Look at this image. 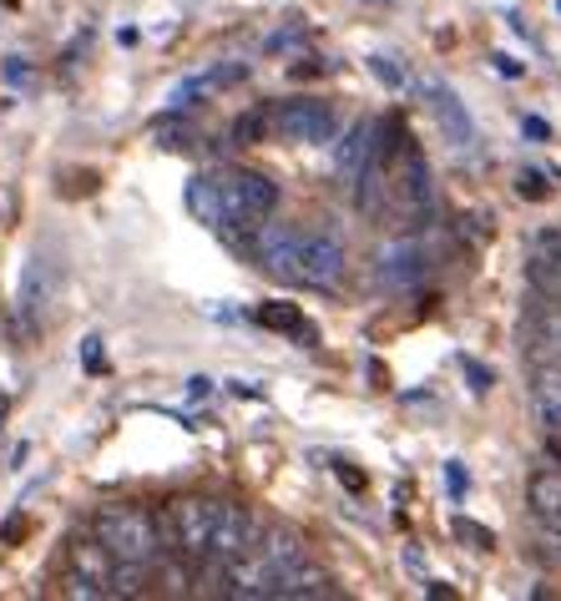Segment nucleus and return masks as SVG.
<instances>
[{"label": "nucleus", "mask_w": 561, "mask_h": 601, "mask_svg": "<svg viewBox=\"0 0 561 601\" xmlns=\"http://www.w3.org/2000/svg\"><path fill=\"white\" fill-rule=\"evenodd\" d=\"M188 207L192 218L207 222L213 233L228 238H253V228L273 218L279 207V188L253 167H213L188 182Z\"/></svg>", "instance_id": "f257e3e1"}, {"label": "nucleus", "mask_w": 561, "mask_h": 601, "mask_svg": "<svg viewBox=\"0 0 561 601\" xmlns=\"http://www.w3.org/2000/svg\"><path fill=\"white\" fill-rule=\"evenodd\" d=\"M97 541L127 566H157L163 557V526L142 506H102L97 511Z\"/></svg>", "instance_id": "f03ea898"}, {"label": "nucleus", "mask_w": 561, "mask_h": 601, "mask_svg": "<svg viewBox=\"0 0 561 601\" xmlns=\"http://www.w3.org/2000/svg\"><path fill=\"white\" fill-rule=\"evenodd\" d=\"M213 521H218V500H203V496H178L167 506V541L178 551L188 566H203L207 561V546H213Z\"/></svg>", "instance_id": "7ed1b4c3"}, {"label": "nucleus", "mask_w": 561, "mask_h": 601, "mask_svg": "<svg viewBox=\"0 0 561 601\" xmlns=\"http://www.w3.org/2000/svg\"><path fill=\"white\" fill-rule=\"evenodd\" d=\"M340 122L324 102L314 97H298V102H273L268 106V137H283V142H304V148H324L334 142Z\"/></svg>", "instance_id": "20e7f679"}, {"label": "nucleus", "mask_w": 561, "mask_h": 601, "mask_svg": "<svg viewBox=\"0 0 561 601\" xmlns=\"http://www.w3.org/2000/svg\"><path fill=\"white\" fill-rule=\"evenodd\" d=\"M344 273H349V253H344V243L334 233H304L298 228V253H294V283H304V289H340Z\"/></svg>", "instance_id": "39448f33"}, {"label": "nucleus", "mask_w": 561, "mask_h": 601, "mask_svg": "<svg viewBox=\"0 0 561 601\" xmlns=\"http://www.w3.org/2000/svg\"><path fill=\"white\" fill-rule=\"evenodd\" d=\"M425 273H430V253H425V243H415V238L384 243L380 258H374V283H380L384 294H410Z\"/></svg>", "instance_id": "423d86ee"}, {"label": "nucleus", "mask_w": 561, "mask_h": 601, "mask_svg": "<svg viewBox=\"0 0 561 601\" xmlns=\"http://www.w3.org/2000/svg\"><path fill=\"white\" fill-rule=\"evenodd\" d=\"M258 536V521H253L248 506H218V521H213V546H207V566L222 576V566L233 557H243Z\"/></svg>", "instance_id": "0eeeda50"}, {"label": "nucleus", "mask_w": 561, "mask_h": 601, "mask_svg": "<svg viewBox=\"0 0 561 601\" xmlns=\"http://www.w3.org/2000/svg\"><path fill=\"white\" fill-rule=\"evenodd\" d=\"M253 253H258V264H264V273H273V279L294 283V253H298V228L294 222H258L253 228Z\"/></svg>", "instance_id": "6e6552de"}, {"label": "nucleus", "mask_w": 561, "mask_h": 601, "mask_svg": "<svg viewBox=\"0 0 561 601\" xmlns=\"http://www.w3.org/2000/svg\"><path fill=\"white\" fill-rule=\"evenodd\" d=\"M420 91H425L430 112H435V122H441L445 142H450V148H471V142H475V122H471V112H466V102H460L456 91L445 87V81H425Z\"/></svg>", "instance_id": "1a4fd4ad"}, {"label": "nucleus", "mask_w": 561, "mask_h": 601, "mask_svg": "<svg viewBox=\"0 0 561 601\" xmlns=\"http://www.w3.org/2000/svg\"><path fill=\"white\" fill-rule=\"evenodd\" d=\"M532 410L547 430H561V359H532Z\"/></svg>", "instance_id": "9d476101"}, {"label": "nucleus", "mask_w": 561, "mask_h": 601, "mask_svg": "<svg viewBox=\"0 0 561 601\" xmlns=\"http://www.w3.org/2000/svg\"><path fill=\"white\" fill-rule=\"evenodd\" d=\"M370 162H374V122H359V127H349V132H344L340 152H334V172H340L344 188H355Z\"/></svg>", "instance_id": "9b49d317"}, {"label": "nucleus", "mask_w": 561, "mask_h": 601, "mask_svg": "<svg viewBox=\"0 0 561 601\" xmlns=\"http://www.w3.org/2000/svg\"><path fill=\"white\" fill-rule=\"evenodd\" d=\"M319 597H340V591H334V576L309 566V561H298L294 572H283L273 581V601H319Z\"/></svg>", "instance_id": "f8f14e48"}, {"label": "nucleus", "mask_w": 561, "mask_h": 601, "mask_svg": "<svg viewBox=\"0 0 561 601\" xmlns=\"http://www.w3.org/2000/svg\"><path fill=\"white\" fill-rule=\"evenodd\" d=\"M532 359H561V304L547 294L532 298Z\"/></svg>", "instance_id": "ddd939ff"}, {"label": "nucleus", "mask_w": 561, "mask_h": 601, "mask_svg": "<svg viewBox=\"0 0 561 601\" xmlns=\"http://www.w3.org/2000/svg\"><path fill=\"white\" fill-rule=\"evenodd\" d=\"M526 506L551 536H561V470H536L526 481Z\"/></svg>", "instance_id": "4468645a"}, {"label": "nucleus", "mask_w": 561, "mask_h": 601, "mask_svg": "<svg viewBox=\"0 0 561 601\" xmlns=\"http://www.w3.org/2000/svg\"><path fill=\"white\" fill-rule=\"evenodd\" d=\"M243 76H248V61H228V66H213V72H203V76H188V81L173 91V106L188 112L197 97H213V91H222V87H238Z\"/></svg>", "instance_id": "2eb2a0df"}, {"label": "nucleus", "mask_w": 561, "mask_h": 601, "mask_svg": "<svg viewBox=\"0 0 561 601\" xmlns=\"http://www.w3.org/2000/svg\"><path fill=\"white\" fill-rule=\"evenodd\" d=\"M258 323H264V329H279V334H294L298 344H314V323L304 319L294 304H264L258 308Z\"/></svg>", "instance_id": "dca6fc26"}, {"label": "nucleus", "mask_w": 561, "mask_h": 601, "mask_svg": "<svg viewBox=\"0 0 561 601\" xmlns=\"http://www.w3.org/2000/svg\"><path fill=\"white\" fill-rule=\"evenodd\" d=\"M152 137H157V148H167V152H182V148H192V142H197V132H192L188 122H182L178 106H173V112H167V117L152 127Z\"/></svg>", "instance_id": "f3484780"}, {"label": "nucleus", "mask_w": 561, "mask_h": 601, "mask_svg": "<svg viewBox=\"0 0 561 601\" xmlns=\"http://www.w3.org/2000/svg\"><path fill=\"white\" fill-rule=\"evenodd\" d=\"M264 137H268V106H253V112H243L233 122V142H243V148L264 142Z\"/></svg>", "instance_id": "a211bd4d"}, {"label": "nucleus", "mask_w": 561, "mask_h": 601, "mask_svg": "<svg viewBox=\"0 0 561 601\" xmlns=\"http://www.w3.org/2000/svg\"><path fill=\"white\" fill-rule=\"evenodd\" d=\"M450 530H456L460 541H471L475 551H490V546H496V536H490L486 526H475V521H466V515H456V521H450Z\"/></svg>", "instance_id": "6ab92c4d"}, {"label": "nucleus", "mask_w": 561, "mask_h": 601, "mask_svg": "<svg viewBox=\"0 0 561 601\" xmlns=\"http://www.w3.org/2000/svg\"><path fill=\"white\" fill-rule=\"evenodd\" d=\"M66 597H81V601H102L106 591L97 587V581H87V576H76V572H66Z\"/></svg>", "instance_id": "aec40b11"}, {"label": "nucleus", "mask_w": 561, "mask_h": 601, "mask_svg": "<svg viewBox=\"0 0 561 601\" xmlns=\"http://www.w3.org/2000/svg\"><path fill=\"white\" fill-rule=\"evenodd\" d=\"M370 72L380 76L384 87H405V72H399V66H395L390 56H370Z\"/></svg>", "instance_id": "412c9836"}, {"label": "nucleus", "mask_w": 561, "mask_h": 601, "mask_svg": "<svg viewBox=\"0 0 561 601\" xmlns=\"http://www.w3.org/2000/svg\"><path fill=\"white\" fill-rule=\"evenodd\" d=\"M26 530H30V521L21 511L11 515V521H5V526H0V546H15V541H26Z\"/></svg>", "instance_id": "4be33fe9"}, {"label": "nucleus", "mask_w": 561, "mask_h": 601, "mask_svg": "<svg viewBox=\"0 0 561 601\" xmlns=\"http://www.w3.org/2000/svg\"><path fill=\"white\" fill-rule=\"evenodd\" d=\"M517 192L536 203V197H547V177H541V172H521L517 177Z\"/></svg>", "instance_id": "5701e85b"}, {"label": "nucleus", "mask_w": 561, "mask_h": 601, "mask_svg": "<svg viewBox=\"0 0 561 601\" xmlns=\"http://www.w3.org/2000/svg\"><path fill=\"white\" fill-rule=\"evenodd\" d=\"M445 485H450V496H466V470H460V460H450V465H445Z\"/></svg>", "instance_id": "b1692460"}, {"label": "nucleus", "mask_w": 561, "mask_h": 601, "mask_svg": "<svg viewBox=\"0 0 561 601\" xmlns=\"http://www.w3.org/2000/svg\"><path fill=\"white\" fill-rule=\"evenodd\" d=\"M466 374H471V389H475V395H486V389H490V369H481L475 359H466Z\"/></svg>", "instance_id": "393cba45"}, {"label": "nucleus", "mask_w": 561, "mask_h": 601, "mask_svg": "<svg viewBox=\"0 0 561 601\" xmlns=\"http://www.w3.org/2000/svg\"><path fill=\"white\" fill-rule=\"evenodd\" d=\"M81 359H87V369H102V338H87V344H81Z\"/></svg>", "instance_id": "a878e982"}, {"label": "nucleus", "mask_w": 561, "mask_h": 601, "mask_svg": "<svg viewBox=\"0 0 561 601\" xmlns=\"http://www.w3.org/2000/svg\"><path fill=\"white\" fill-rule=\"evenodd\" d=\"M496 72H501V76H521V66L511 56H496Z\"/></svg>", "instance_id": "bb28decb"}, {"label": "nucleus", "mask_w": 561, "mask_h": 601, "mask_svg": "<svg viewBox=\"0 0 561 601\" xmlns=\"http://www.w3.org/2000/svg\"><path fill=\"white\" fill-rule=\"evenodd\" d=\"M0 420H5V395H0Z\"/></svg>", "instance_id": "cd10ccee"}, {"label": "nucleus", "mask_w": 561, "mask_h": 601, "mask_svg": "<svg viewBox=\"0 0 561 601\" xmlns=\"http://www.w3.org/2000/svg\"><path fill=\"white\" fill-rule=\"evenodd\" d=\"M557 546H561V536H557ZM557 561H561V551H557Z\"/></svg>", "instance_id": "c85d7f7f"}]
</instances>
